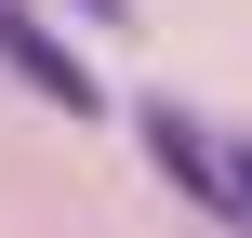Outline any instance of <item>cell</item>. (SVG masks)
<instances>
[{
    "label": "cell",
    "mask_w": 252,
    "mask_h": 238,
    "mask_svg": "<svg viewBox=\"0 0 252 238\" xmlns=\"http://www.w3.org/2000/svg\"><path fill=\"white\" fill-rule=\"evenodd\" d=\"M0 66H13L40 106H66V119H93V106H106V79H93V66H80V53L27 13V0H0Z\"/></svg>",
    "instance_id": "6da1fadb"
},
{
    "label": "cell",
    "mask_w": 252,
    "mask_h": 238,
    "mask_svg": "<svg viewBox=\"0 0 252 238\" xmlns=\"http://www.w3.org/2000/svg\"><path fill=\"white\" fill-rule=\"evenodd\" d=\"M133 132H146V172H159V185H186L199 212H226V146H213V119H186V106L159 93V106H133Z\"/></svg>",
    "instance_id": "7a4b0ae2"
},
{
    "label": "cell",
    "mask_w": 252,
    "mask_h": 238,
    "mask_svg": "<svg viewBox=\"0 0 252 238\" xmlns=\"http://www.w3.org/2000/svg\"><path fill=\"white\" fill-rule=\"evenodd\" d=\"M80 13H93V26H120V0H80Z\"/></svg>",
    "instance_id": "3957f363"
}]
</instances>
